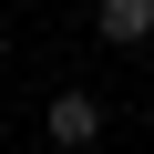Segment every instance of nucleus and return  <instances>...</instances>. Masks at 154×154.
I'll return each instance as SVG.
<instances>
[{
  "instance_id": "nucleus-2",
  "label": "nucleus",
  "mask_w": 154,
  "mask_h": 154,
  "mask_svg": "<svg viewBox=\"0 0 154 154\" xmlns=\"http://www.w3.org/2000/svg\"><path fill=\"white\" fill-rule=\"evenodd\" d=\"M41 134H51V144H93V134H103V103H93V93H51Z\"/></svg>"
},
{
  "instance_id": "nucleus-1",
  "label": "nucleus",
  "mask_w": 154,
  "mask_h": 154,
  "mask_svg": "<svg viewBox=\"0 0 154 154\" xmlns=\"http://www.w3.org/2000/svg\"><path fill=\"white\" fill-rule=\"evenodd\" d=\"M93 31H103L113 51H134V41H154V0H93Z\"/></svg>"
}]
</instances>
